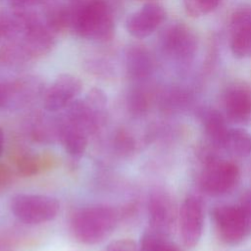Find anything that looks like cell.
<instances>
[{
  "label": "cell",
  "mask_w": 251,
  "mask_h": 251,
  "mask_svg": "<svg viewBox=\"0 0 251 251\" xmlns=\"http://www.w3.org/2000/svg\"><path fill=\"white\" fill-rule=\"evenodd\" d=\"M120 217V212L112 206L90 205L78 210L73 216L72 232L76 240L83 244H96L114 231Z\"/></svg>",
  "instance_id": "cell-1"
},
{
  "label": "cell",
  "mask_w": 251,
  "mask_h": 251,
  "mask_svg": "<svg viewBox=\"0 0 251 251\" xmlns=\"http://www.w3.org/2000/svg\"><path fill=\"white\" fill-rule=\"evenodd\" d=\"M72 26L81 37L107 41L114 35V19L104 0H86L73 4Z\"/></svg>",
  "instance_id": "cell-2"
},
{
  "label": "cell",
  "mask_w": 251,
  "mask_h": 251,
  "mask_svg": "<svg viewBox=\"0 0 251 251\" xmlns=\"http://www.w3.org/2000/svg\"><path fill=\"white\" fill-rule=\"evenodd\" d=\"M11 210L20 221L38 225L55 219L60 203L54 197L41 194H18L11 199Z\"/></svg>",
  "instance_id": "cell-3"
},
{
  "label": "cell",
  "mask_w": 251,
  "mask_h": 251,
  "mask_svg": "<svg viewBox=\"0 0 251 251\" xmlns=\"http://www.w3.org/2000/svg\"><path fill=\"white\" fill-rule=\"evenodd\" d=\"M220 238L227 244L241 242L251 231V223L240 205H221L213 210Z\"/></svg>",
  "instance_id": "cell-4"
},
{
  "label": "cell",
  "mask_w": 251,
  "mask_h": 251,
  "mask_svg": "<svg viewBox=\"0 0 251 251\" xmlns=\"http://www.w3.org/2000/svg\"><path fill=\"white\" fill-rule=\"evenodd\" d=\"M239 169L233 162L212 159L200 176V186L209 195H222L230 191L238 182Z\"/></svg>",
  "instance_id": "cell-5"
},
{
  "label": "cell",
  "mask_w": 251,
  "mask_h": 251,
  "mask_svg": "<svg viewBox=\"0 0 251 251\" xmlns=\"http://www.w3.org/2000/svg\"><path fill=\"white\" fill-rule=\"evenodd\" d=\"M204 225V208L201 199L187 196L179 210V229L185 246H195L201 238Z\"/></svg>",
  "instance_id": "cell-6"
},
{
  "label": "cell",
  "mask_w": 251,
  "mask_h": 251,
  "mask_svg": "<svg viewBox=\"0 0 251 251\" xmlns=\"http://www.w3.org/2000/svg\"><path fill=\"white\" fill-rule=\"evenodd\" d=\"M150 230L166 235L175 221V204L169 192L158 188L151 192L148 201Z\"/></svg>",
  "instance_id": "cell-7"
},
{
  "label": "cell",
  "mask_w": 251,
  "mask_h": 251,
  "mask_svg": "<svg viewBox=\"0 0 251 251\" xmlns=\"http://www.w3.org/2000/svg\"><path fill=\"white\" fill-rule=\"evenodd\" d=\"M81 81L69 74L59 75L47 89L44 108L51 113L66 109L81 91Z\"/></svg>",
  "instance_id": "cell-8"
},
{
  "label": "cell",
  "mask_w": 251,
  "mask_h": 251,
  "mask_svg": "<svg viewBox=\"0 0 251 251\" xmlns=\"http://www.w3.org/2000/svg\"><path fill=\"white\" fill-rule=\"evenodd\" d=\"M162 47L167 55L176 61H187L197 48L196 37L184 25L170 26L162 37Z\"/></svg>",
  "instance_id": "cell-9"
},
{
  "label": "cell",
  "mask_w": 251,
  "mask_h": 251,
  "mask_svg": "<svg viewBox=\"0 0 251 251\" xmlns=\"http://www.w3.org/2000/svg\"><path fill=\"white\" fill-rule=\"evenodd\" d=\"M55 42V31L45 23L36 19L25 35L16 41L25 59H33L47 54Z\"/></svg>",
  "instance_id": "cell-10"
},
{
  "label": "cell",
  "mask_w": 251,
  "mask_h": 251,
  "mask_svg": "<svg viewBox=\"0 0 251 251\" xmlns=\"http://www.w3.org/2000/svg\"><path fill=\"white\" fill-rule=\"evenodd\" d=\"M166 12L157 3L148 2L126 20V30L136 38H145L152 34L164 22Z\"/></svg>",
  "instance_id": "cell-11"
},
{
  "label": "cell",
  "mask_w": 251,
  "mask_h": 251,
  "mask_svg": "<svg viewBox=\"0 0 251 251\" xmlns=\"http://www.w3.org/2000/svg\"><path fill=\"white\" fill-rule=\"evenodd\" d=\"M225 110L229 121L245 124L251 120V89L243 85L230 87L225 96Z\"/></svg>",
  "instance_id": "cell-12"
},
{
  "label": "cell",
  "mask_w": 251,
  "mask_h": 251,
  "mask_svg": "<svg viewBox=\"0 0 251 251\" xmlns=\"http://www.w3.org/2000/svg\"><path fill=\"white\" fill-rule=\"evenodd\" d=\"M230 49L238 58L251 56V12L241 11L231 21Z\"/></svg>",
  "instance_id": "cell-13"
},
{
  "label": "cell",
  "mask_w": 251,
  "mask_h": 251,
  "mask_svg": "<svg viewBox=\"0 0 251 251\" xmlns=\"http://www.w3.org/2000/svg\"><path fill=\"white\" fill-rule=\"evenodd\" d=\"M126 71L133 79H144L153 71V60L150 53L141 46H130L125 57Z\"/></svg>",
  "instance_id": "cell-14"
},
{
  "label": "cell",
  "mask_w": 251,
  "mask_h": 251,
  "mask_svg": "<svg viewBox=\"0 0 251 251\" xmlns=\"http://www.w3.org/2000/svg\"><path fill=\"white\" fill-rule=\"evenodd\" d=\"M205 133L215 145L224 148L229 128L225 117L217 110H208L202 116Z\"/></svg>",
  "instance_id": "cell-15"
},
{
  "label": "cell",
  "mask_w": 251,
  "mask_h": 251,
  "mask_svg": "<svg viewBox=\"0 0 251 251\" xmlns=\"http://www.w3.org/2000/svg\"><path fill=\"white\" fill-rule=\"evenodd\" d=\"M224 148L236 157H246L251 154V135L243 128H229Z\"/></svg>",
  "instance_id": "cell-16"
},
{
  "label": "cell",
  "mask_w": 251,
  "mask_h": 251,
  "mask_svg": "<svg viewBox=\"0 0 251 251\" xmlns=\"http://www.w3.org/2000/svg\"><path fill=\"white\" fill-rule=\"evenodd\" d=\"M55 160L49 155H23L17 163L19 173L24 176H31L48 170Z\"/></svg>",
  "instance_id": "cell-17"
},
{
  "label": "cell",
  "mask_w": 251,
  "mask_h": 251,
  "mask_svg": "<svg viewBox=\"0 0 251 251\" xmlns=\"http://www.w3.org/2000/svg\"><path fill=\"white\" fill-rule=\"evenodd\" d=\"M140 251H179L178 248L169 241L166 235L149 230L141 238Z\"/></svg>",
  "instance_id": "cell-18"
},
{
  "label": "cell",
  "mask_w": 251,
  "mask_h": 251,
  "mask_svg": "<svg viewBox=\"0 0 251 251\" xmlns=\"http://www.w3.org/2000/svg\"><path fill=\"white\" fill-rule=\"evenodd\" d=\"M221 0H183L186 12L192 17H198L215 10Z\"/></svg>",
  "instance_id": "cell-19"
},
{
  "label": "cell",
  "mask_w": 251,
  "mask_h": 251,
  "mask_svg": "<svg viewBox=\"0 0 251 251\" xmlns=\"http://www.w3.org/2000/svg\"><path fill=\"white\" fill-rule=\"evenodd\" d=\"M127 106L132 114L142 115L148 110L149 98L147 94L140 89L131 90L127 97Z\"/></svg>",
  "instance_id": "cell-20"
},
{
  "label": "cell",
  "mask_w": 251,
  "mask_h": 251,
  "mask_svg": "<svg viewBox=\"0 0 251 251\" xmlns=\"http://www.w3.org/2000/svg\"><path fill=\"white\" fill-rule=\"evenodd\" d=\"M113 145L119 154L128 155L134 150L135 141L128 131L126 129H119L114 135Z\"/></svg>",
  "instance_id": "cell-21"
},
{
  "label": "cell",
  "mask_w": 251,
  "mask_h": 251,
  "mask_svg": "<svg viewBox=\"0 0 251 251\" xmlns=\"http://www.w3.org/2000/svg\"><path fill=\"white\" fill-rule=\"evenodd\" d=\"M105 251H138V249L132 240L124 238L111 242Z\"/></svg>",
  "instance_id": "cell-22"
},
{
  "label": "cell",
  "mask_w": 251,
  "mask_h": 251,
  "mask_svg": "<svg viewBox=\"0 0 251 251\" xmlns=\"http://www.w3.org/2000/svg\"><path fill=\"white\" fill-rule=\"evenodd\" d=\"M13 96H14L13 86L0 84V107H4L10 104Z\"/></svg>",
  "instance_id": "cell-23"
},
{
  "label": "cell",
  "mask_w": 251,
  "mask_h": 251,
  "mask_svg": "<svg viewBox=\"0 0 251 251\" xmlns=\"http://www.w3.org/2000/svg\"><path fill=\"white\" fill-rule=\"evenodd\" d=\"M13 178V173L11 169L5 165L0 164V189L9 185Z\"/></svg>",
  "instance_id": "cell-24"
},
{
  "label": "cell",
  "mask_w": 251,
  "mask_h": 251,
  "mask_svg": "<svg viewBox=\"0 0 251 251\" xmlns=\"http://www.w3.org/2000/svg\"><path fill=\"white\" fill-rule=\"evenodd\" d=\"M240 207L243 209L245 215L247 216L248 220L251 223V192L246 194L244 198L242 199V202L240 204Z\"/></svg>",
  "instance_id": "cell-25"
},
{
  "label": "cell",
  "mask_w": 251,
  "mask_h": 251,
  "mask_svg": "<svg viewBox=\"0 0 251 251\" xmlns=\"http://www.w3.org/2000/svg\"><path fill=\"white\" fill-rule=\"evenodd\" d=\"M9 1L14 6V8L25 9L26 7L39 3L41 0H9Z\"/></svg>",
  "instance_id": "cell-26"
},
{
  "label": "cell",
  "mask_w": 251,
  "mask_h": 251,
  "mask_svg": "<svg viewBox=\"0 0 251 251\" xmlns=\"http://www.w3.org/2000/svg\"><path fill=\"white\" fill-rule=\"evenodd\" d=\"M0 251H14V248L8 240L0 238Z\"/></svg>",
  "instance_id": "cell-27"
},
{
  "label": "cell",
  "mask_w": 251,
  "mask_h": 251,
  "mask_svg": "<svg viewBox=\"0 0 251 251\" xmlns=\"http://www.w3.org/2000/svg\"><path fill=\"white\" fill-rule=\"evenodd\" d=\"M3 144H4V133H3V130L0 128V156L3 151Z\"/></svg>",
  "instance_id": "cell-28"
},
{
  "label": "cell",
  "mask_w": 251,
  "mask_h": 251,
  "mask_svg": "<svg viewBox=\"0 0 251 251\" xmlns=\"http://www.w3.org/2000/svg\"><path fill=\"white\" fill-rule=\"evenodd\" d=\"M4 36V30H3V25H2V22H1V19H0V38Z\"/></svg>",
  "instance_id": "cell-29"
},
{
  "label": "cell",
  "mask_w": 251,
  "mask_h": 251,
  "mask_svg": "<svg viewBox=\"0 0 251 251\" xmlns=\"http://www.w3.org/2000/svg\"><path fill=\"white\" fill-rule=\"evenodd\" d=\"M72 4H74V3H77V2H79V1H81V0H69Z\"/></svg>",
  "instance_id": "cell-30"
},
{
  "label": "cell",
  "mask_w": 251,
  "mask_h": 251,
  "mask_svg": "<svg viewBox=\"0 0 251 251\" xmlns=\"http://www.w3.org/2000/svg\"><path fill=\"white\" fill-rule=\"evenodd\" d=\"M146 1H153V0H146Z\"/></svg>",
  "instance_id": "cell-31"
}]
</instances>
